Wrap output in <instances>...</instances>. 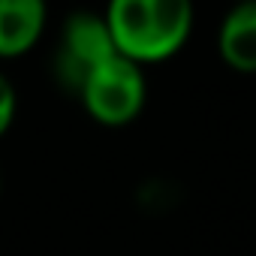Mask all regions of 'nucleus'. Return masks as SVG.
I'll return each instance as SVG.
<instances>
[{"instance_id": "3", "label": "nucleus", "mask_w": 256, "mask_h": 256, "mask_svg": "<svg viewBox=\"0 0 256 256\" xmlns=\"http://www.w3.org/2000/svg\"><path fill=\"white\" fill-rule=\"evenodd\" d=\"M112 54H118V48L106 28V18L88 10L72 12L60 30V42L54 54V76L64 88L78 90L82 82Z\"/></svg>"}, {"instance_id": "1", "label": "nucleus", "mask_w": 256, "mask_h": 256, "mask_svg": "<svg viewBox=\"0 0 256 256\" xmlns=\"http://www.w3.org/2000/svg\"><path fill=\"white\" fill-rule=\"evenodd\" d=\"M193 0H108L106 28L114 48L142 66L169 60L193 30Z\"/></svg>"}, {"instance_id": "7", "label": "nucleus", "mask_w": 256, "mask_h": 256, "mask_svg": "<svg viewBox=\"0 0 256 256\" xmlns=\"http://www.w3.org/2000/svg\"><path fill=\"white\" fill-rule=\"evenodd\" d=\"M0 187H4V181H0Z\"/></svg>"}, {"instance_id": "6", "label": "nucleus", "mask_w": 256, "mask_h": 256, "mask_svg": "<svg viewBox=\"0 0 256 256\" xmlns=\"http://www.w3.org/2000/svg\"><path fill=\"white\" fill-rule=\"evenodd\" d=\"M16 106H18L16 88H12V82L4 72H0V139L6 136V130L12 126V120H16Z\"/></svg>"}, {"instance_id": "2", "label": "nucleus", "mask_w": 256, "mask_h": 256, "mask_svg": "<svg viewBox=\"0 0 256 256\" xmlns=\"http://www.w3.org/2000/svg\"><path fill=\"white\" fill-rule=\"evenodd\" d=\"M76 94L82 96V106L94 120L106 126H124L133 118H139L145 108L148 100L145 66L118 52L108 60H102L82 82Z\"/></svg>"}, {"instance_id": "5", "label": "nucleus", "mask_w": 256, "mask_h": 256, "mask_svg": "<svg viewBox=\"0 0 256 256\" xmlns=\"http://www.w3.org/2000/svg\"><path fill=\"white\" fill-rule=\"evenodd\" d=\"M217 48L235 72H256V0H238L226 12Z\"/></svg>"}, {"instance_id": "4", "label": "nucleus", "mask_w": 256, "mask_h": 256, "mask_svg": "<svg viewBox=\"0 0 256 256\" xmlns=\"http://www.w3.org/2000/svg\"><path fill=\"white\" fill-rule=\"evenodd\" d=\"M46 0H0V58L28 54L46 30Z\"/></svg>"}]
</instances>
